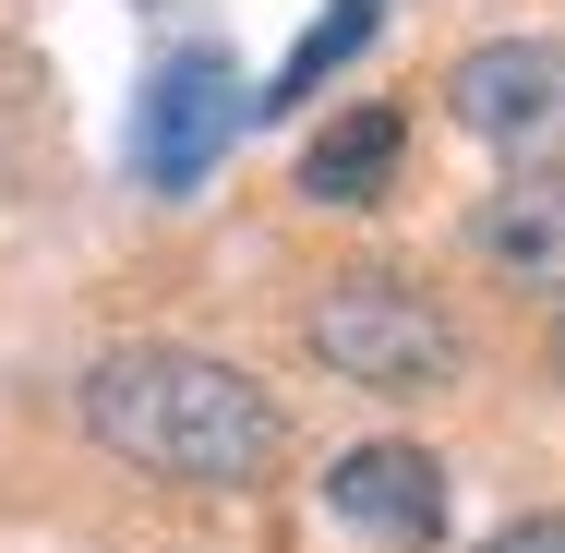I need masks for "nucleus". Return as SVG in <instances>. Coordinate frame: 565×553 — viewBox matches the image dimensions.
<instances>
[{
  "label": "nucleus",
  "mask_w": 565,
  "mask_h": 553,
  "mask_svg": "<svg viewBox=\"0 0 565 553\" xmlns=\"http://www.w3.org/2000/svg\"><path fill=\"white\" fill-rule=\"evenodd\" d=\"M73 410L109 457H132L145 481H181V493H241V481H265L289 457V410L241 361L169 349V337H132L109 361H85Z\"/></svg>",
  "instance_id": "obj_1"
},
{
  "label": "nucleus",
  "mask_w": 565,
  "mask_h": 553,
  "mask_svg": "<svg viewBox=\"0 0 565 553\" xmlns=\"http://www.w3.org/2000/svg\"><path fill=\"white\" fill-rule=\"evenodd\" d=\"M301 349L361 385V397H446L457 385V326L446 301L422 289V277H385V265H361V277H326L313 289V313H301Z\"/></svg>",
  "instance_id": "obj_2"
},
{
  "label": "nucleus",
  "mask_w": 565,
  "mask_h": 553,
  "mask_svg": "<svg viewBox=\"0 0 565 553\" xmlns=\"http://www.w3.org/2000/svg\"><path fill=\"white\" fill-rule=\"evenodd\" d=\"M446 109L493 157H554L565 145V36H481V49H457Z\"/></svg>",
  "instance_id": "obj_3"
},
{
  "label": "nucleus",
  "mask_w": 565,
  "mask_h": 553,
  "mask_svg": "<svg viewBox=\"0 0 565 553\" xmlns=\"http://www.w3.org/2000/svg\"><path fill=\"white\" fill-rule=\"evenodd\" d=\"M241 73H228L217 49H181L157 85H145V132H132V157H145V181L157 193H193L205 169H217V145L241 132Z\"/></svg>",
  "instance_id": "obj_4"
},
{
  "label": "nucleus",
  "mask_w": 565,
  "mask_h": 553,
  "mask_svg": "<svg viewBox=\"0 0 565 553\" xmlns=\"http://www.w3.org/2000/svg\"><path fill=\"white\" fill-rule=\"evenodd\" d=\"M326 506H338L349 530H373V542L422 553L446 530V469H434V445H349L338 469H326Z\"/></svg>",
  "instance_id": "obj_5"
},
{
  "label": "nucleus",
  "mask_w": 565,
  "mask_h": 553,
  "mask_svg": "<svg viewBox=\"0 0 565 553\" xmlns=\"http://www.w3.org/2000/svg\"><path fill=\"white\" fill-rule=\"evenodd\" d=\"M469 253L518 289H565V169H518L481 217H469Z\"/></svg>",
  "instance_id": "obj_6"
},
{
  "label": "nucleus",
  "mask_w": 565,
  "mask_h": 553,
  "mask_svg": "<svg viewBox=\"0 0 565 553\" xmlns=\"http://www.w3.org/2000/svg\"><path fill=\"white\" fill-rule=\"evenodd\" d=\"M397 169H409V120L397 109H338L301 145V193H313V205H385Z\"/></svg>",
  "instance_id": "obj_7"
},
{
  "label": "nucleus",
  "mask_w": 565,
  "mask_h": 553,
  "mask_svg": "<svg viewBox=\"0 0 565 553\" xmlns=\"http://www.w3.org/2000/svg\"><path fill=\"white\" fill-rule=\"evenodd\" d=\"M361 36H373V0H338V12H326V24H313L301 49H289V73H277V85H265L253 109H301V97H313V85L338 73V61H349V49H361Z\"/></svg>",
  "instance_id": "obj_8"
},
{
  "label": "nucleus",
  "mask_w": 565,
  "mask_h": 553,
  "mask_svg": "<svg viewBox=\"0 0 565 553\" xmlns=\"http://www.w3.org/2000/svg\"><path fill=\"white\" fill-rule=\"evenodd\" d=\"M481 553H565V518H505Z\"/></svg>",
  "instance_id": "obj_9"
},
{
  "label": "nucleus",
  "mask_w": 565,
  "mask_h": 553,
  "mask_svg": "<svg viewBox=\"0 0 565 553\" xmlns=\"http://www.w3.org/2000/svg\"><path fill=\"white\" fill-rule=\"evenodd\" d=\"M554 385H565V326H554Z\"/></svg>",
  "instance_id": "obj_10"
}]
</instances>
